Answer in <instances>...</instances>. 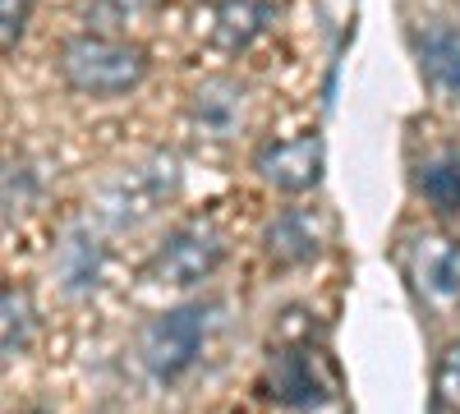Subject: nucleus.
<instances>
[{"instance_id":"obj_1","label":"nucleus","mask_w":460,"mask_h":414,"mask_svg":"<svg viewBox=\"0 0 460 414\" xmlns=\"http://www.w3.org/2000/svg\"><path fill=\"white\" fill-rule=\"evenodd\" d=\"M147 56L106 32H79L60 47V79L84 97H125L143 84Z\"/></svg>"},{"instance_id":"obj_2","label":"nucleus","mask_w":460,"mask_h":414,"mask_svg":"<svg viewBox=\"0 0 460 414\" xmlns=\"http://www.w3.org/2000/svg\"><path fill=\"white\" fill-rule=\"evenodd\" d=\"M180 189V162L171 153H157L138 166H125L111 175L97 194V216L111 231H134V225L152 221Z\"/></svg>"},{"instance_id":"obj_3","label":"nucleus","mask_w":460,"mask_h":414,"mask_svg":"<svg viewBox=\"0 0 460 414\" xmlns=\"http://www.w3.org/2000/svg\"><path fill=\"white\" fill-rule=\"evenodd\" d=\"M203 336H208V309L203 304H180L171 313H157L143 327L138 355H143L152 378L171 383V378H180V373L199 359Z\"/></svg>"},{"instance_id":"obj_4","label":"nucleus","mask_w":460,"mask_h":414,"mask_svg":"<svg viewBox=\"0 0 460 414\" xmlns=\"http://www.w3.org/2000/svg\"><path fill=\"white\" fill-rule=\"evenodd\" d=\"M221 258H226V240L208 221H189V225H175L166 244L152 253V277L162 286H199L221 268Z\"/></svg>"},{"instance_id":"obj_5","label":"nucleus","mask_w":460,"mask_h":414,"mask_svg":"<svg viewBox=\"0 0 460 414\" xmlns=\"http://www.w3.org/2000/svg\"><path fill=\"white\" fill-rule=\"evenodd\" d=\"M262 392L286 410H318L332 396V373L309 346H277L262 373Z\"/></svg>"},{"instance_id":"obj_6","label":"nucleus","mask_w":460,"mask_h":414,"mask_svg":"<svg viewBox=\"0 0 460 414\" xmlns=\"http://www.w3.org/2000/svg\"><path fill=\"white\" fill-rule=\"evenodd\" d=\"M258 175L281 194H304L323 180V138L318 134H295L281 143H267L258 153Z\"/></svg>"},{"instance_id":"obj_7","label":"nucleus","mask_w":460,"mask_h":414,"mask_svg":"<svg viewBox=\"0 0 460 414\" xmlns=\"http://www.w3.org/2000/svg\"><path fill=\"white\" fill-rule=\"evenodd\" d=\"M414 51H419V74L424 84L433 88V97L456 101L460 97V32L442 19L424 23L414 37Z\"/></svg>"},{"instance_id":"obj_8","label":"nucleus","mask_w":460,"mask_h":414,"mask_svg":"<svg viewBox=\"0 0 460 414\" xmlns=\"http://www.w3.org/2000/svg\"><path fill=\"white\" fill-rule=\"evenodd\" d=\"M410 272L433 304H451L460 299V244L447 235H419L410 249Z\"/></svg>"},{"instance_id":"obj_9","label":"nucleus","mask_w":460,"mask_h":414,"mask_svg":"<svg viewBox=\"0 0 460 414\" xmlns=\"http://www.w3.org/2000/svg\"><path fill=\"white\" fill-rule=\"evenodd\" d=\"M262 249L277 268H299L323 253V221L309 207H290L262 231Z\"/></svg>"},{"instance_id":"obj_10","label":"nucleus","mask_w":460,"mask_h":414,"mask_svg":"<svg viewBox=\"0 0 460 414\" xmlns=\"http://www.w3.org/2000/svg\"><path fill=\"white\" fill-rule=\"evenodd\" d=\"M189 116L212 138H230L244 120V88L235 79H208L189 97Z\"/></svg>"},{"instance_id":"obj_11","label":"nucleus","mask_w":460,"mask_h":414,"mask_svg":"<svg viewBox=\"0 0 460 414\" xmlns=\"http://www.w3.org/2000/svg\"><path fill=\"white\" fill-rule=\"evenodd\" d=\"M56 272H60L69 295L93 290L97 277H102V244H97V235L84 231V225H74V231L60 240V249H56Z\"/></svg>"},{"instance_id":"obj_12","label":"nucleus","mask_w":460,"mask_h":414,"mask_svg":"<svg viewBox=\"0 0 460 414\" xmlns=\"http://www.w3.org/2000/svg\"><path fill=\"white\" fill-rule=\"evenodd\" d=\"M419 189H424L433 212H442V216L460 212V147H447V153L424 162V171H419Z\"/></svg>"},{"instance_id":"obj_13","label":"nucleus","mask_w":460,"mask_h":414,"mask_svg":"<svg viewBox=\"0 0 460 414\" xmlns=\"http://www.w3.org/2000/svg\"><path fill=\"white\" fill-rule=\"evenodd\" d=\"M32 341V299L23 286H5L0 290V346H5V359H19Z\"/></svg>"},{"instance_id":"obj_14","label":"nucleus","mask_w":460,"mask_h":414,"mask_svg":"<svg viewBox=\"0 0 460 414\" xmlns=\"http://www.w3.org/2000/svg\"><path fill=\"white\" fill-rule=\"evenodd\" d=\"M262 23H267V5H258V0H226L217 10V42L226 51H240L262 32Z\"/></svg>"},{"instance_id":"obj_15","label":"nucleus","mask_w":460,"mask_h":414,"mask_svg":"<svg viewBox=\"0 0 460 414\" xmlns=\"http://www.w3.org/2000/svg\"><path fill=\"white\" fill-rule=\"evenodd\" d=\"M157 5H162V0H93L84 19H88V32H106V37H115L120 28L147 19Z\"/></svg>"},{"instance_id":"obj_16","label":"nucleus","mask_w":460,"mask_h":414,"mask_svg":"<svg viewBox=\"0 0 460 414\" xmlns=\"http://www.w3.org/2000/svg\"><path fill=\"white\" fill-rule=\"evenodd\" d=\"M438 401L460 414V336H456V341L442 350V359H438Z\"/></svg>"},{"instance_id":"obj_17","label":"nucleus","mask_w":460,"mask_h":414,"mask_svg":"<svg viewBox=\"0 0 460 414\" xmlns=\"http://www.w3.org/2000/svg\"><path fill=\"white\" fill-rule=\"evenodd\" d=\"M23 23H28V0H0V42H5V51L19 47Z\"/></svg>"},{"instance_id":"obj_18","label":"nucleus","mask_w":460,"mask_h":414,"mask_svg":"<svg viewBox=\"0 0 460 414\" xmlns=\"http://www.w3.org/2000/svg\"><path fill=\"white\" fill-rule=\"evenodd\" d=\"M28 194H32V171L19 166V162H10V166H5V207L19 212V207L28 203Z\"/></svg>"},{"instance_id":"obj_19","label":"nucleus","mask_w":460,"mask_h":414,"mask_svg":"<svg viewBox=\"0 0 460 414\" xmlns=\"http://www.w3.org/2000/svg\"><path fill=\"white\" fill-rule=\"evenodd\" d=\"M208 5H217V10H221V5H226V0H208Z\"/></svg>"}]
</instances>
